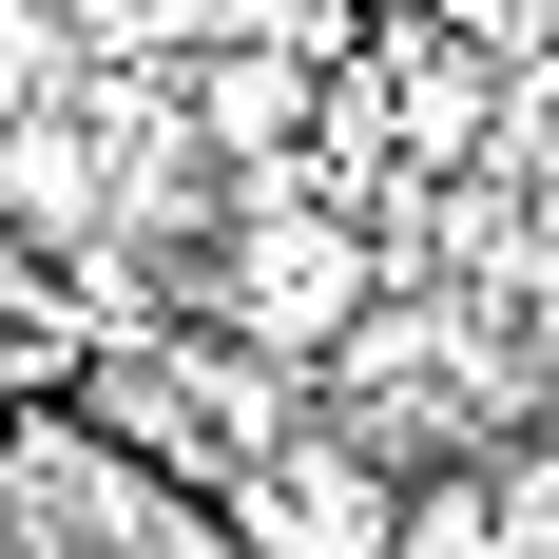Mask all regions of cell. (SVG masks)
<instances>
[{
	"instance_id": "2",
	"label": "cell",
	"mask_w": 559,
	"mask_h": 559,
	"mask_svg": "<svg viewBox=\"0 0 559 559\" xmlns=\"http://www.w3.org/2000/svg\"><path fill=\"white\" fill-rule=\"evenodd\" d=\"M386 521H405V463L347 444V425H289V444H251L213 483V540L231 559H386Z\"/></svg>"
},
{
	"instance_id": "4",
	"label": "cell",
	"mask_w": 559,
	"mask_h": 559,
	"mask_svg": "<svg viewBox=\"0 0 559 559\" xmlns=\"http://www.w3.org/2000/svg\"><path fill=\"white\" fill-rule=\"evenodd\" d=\"M521 444L559 463V347H540V367H521Z\"/></svg>"
},
{
	"instance_id": "3",
	"label": "cell",
	"mask_w": 559,
	"mask_h": 559,
	"mask_svg": "<svg viewBox=\"0 0 559 559\" xmlns=\"http://www.w3.org/2000/svg\"><path fill=\"white\" fill-rule=\"evenodd\" d=\"M386 559H502V521H483V463H405V521Z\"/></svg>"
},
{
	"instance_id": "1",
	"label": "cell",
	"mask_w": 559,
	"mask_h": 559,
	"mask_svg": "<svg viewBox=\"0 0 559 559\" xmlns=\"http://www.w3.org/2000/svg\"><path fill=\"white\" fill-rule=\"evenodd\" d=\"M367 309H386V231H367V213H309V193H251V213H231V251H213V309H193V329L271 347V367H329Z\"/></svg>"
}]
</instances>
